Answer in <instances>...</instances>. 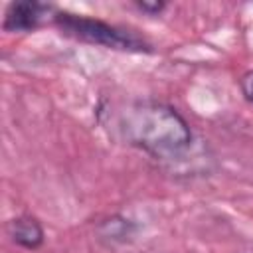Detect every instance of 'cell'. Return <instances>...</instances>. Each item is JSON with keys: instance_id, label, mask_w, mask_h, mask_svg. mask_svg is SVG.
Returning a JSON list of instances; mask_svg holds the SVG:
<instances>
[{"instance_id": "6da1fadb", "label": "cell", "mask_w": 253, "mask_h": 253, "mask_svg": "<svg viewBox=\"0 0 253 253\" xmlns=\"http://www.w3.org/2000/svg\"><path fill=\"white\" fill-rule=\"evenodd\" d=\"M119 132L128 146H134L156 160H176L192 146L190 123L168 103L134 101L119 115Z\"/></svg>"}, {"instance_id": "7a4b0ae2", "label": "cell", "mask_w": 253, "mask_h": 253, "mask_svg": "<svg viewBox=\"0 0 253 253\" xmlns=\"http://www.w3.org/2000/svg\"><path fill=\"white\" fill-rule=\"evenodd\" d=\"M53 24L59 28L63 36L79 40L83 43L103 45L107 49L119 51H152V45L132 30L113 26L99 18H89L73 12H55Z\"/></svg>"}, {"instance_id": "3957f363", "label": "cell", "mask_w": 253, "mask_h": 253, "mask_svg": "<svg viewBox=\"0 0 253 253\" xmlns=\"http://www.w3.org/2000/svg\"><path fill=\"white\" fill-rule=\"evenodd\" d=\"M51 14H55V10H53L51 4L32 2V0L10 2L8 8H6V12H4L2 28L6 32H34Z\"/></svg>"}, {"instance_id": "277c9868", "label": "cell", "mask_w": 253, "mask_h": 253, "mask_svg": "<svg viewBox=\"0 0 253 253\" xmlns=\"http://www.w3.org/2000/svg\"><path fill=\"white\" fill-rule=\"evenodd\" d=\"M6 231H8V237L12 239V243H16L18 247L28 249V251L40 249L45 239L42 223L34 215H28V213L12 217L6 225Z\"/></svg>"}, {"instance_id": "5b68a950", "label": "cell", "mask_w": 253, "mask_h": 253, "mask_svg": "<svg viewBox=\"0 0 253 253\" xmlns=\"http://www.w3.org/2000/svg\"><path fill=\"white\" fill-rule=\"evenodd\" d=\"M97 235L101 241L109 243V245H117V243H126L134 237L136 233V223L130 221L128 217L125 215H109L105 219H101L97 223Z\"/></svg>"}, {"instance_id": "8992f818", "label": "cell", "mask_w": 253, "mask_h": 253, "mask_svg": "<svg viewBox=\"0 0 253 253\" xmlns=\"http://www.w3.org/2000/svg\"><path fill=\"white\" fill-rule=\"evenodd\" d=\"M134 6H136L140 12H144V14L158 16V14L166 8V2H162V0H136Z\"/></svg>"}, {"instance_id": "52a82bcc", "label": "cell", "mask_w": 253, "mask_h": 253, "mask_svg": "<svg viewBox=\"0 0 253 253\" xmlns=\"http://www.w3.org/2000/svg\"><path fill=\"white\" fill-rule=\"evenodd\" d=\"M239 89H241L243 97H245L249 103H253V69H249V71H245V73L241 75V79H239Z\"/></svg>"}]
</instances>
